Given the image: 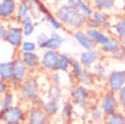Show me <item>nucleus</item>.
Returning a JSON list of instances; mask_svg holds the SVG:
<instances>
[{"label":"nucleus","instance_id":"nucleus-36","mask_svg":"<svg viewBox=\"0 0 125 124\" xmlns=\"http://www.w3.org/2000/svg\"><path fill=\"white\" fill-rule=\"evenodd\" d=\"M19 50H21V53H23V52H35V50H37V44H35V41L25 40L22 42V45L19 47Z\"/></svg>","mask_w":125,"mask_h":124},{"label":"nucleus","instance_id":"nucleus-40","mask_svg":"<svg viewBox=\"0 0 125 124\" xmlns=\"http://www.w3.org/2000/svg\"><path fill=\"white\" fill-rule=\"evenodd\" d=\"M44 102H45V99H44V97L41 96H37L35 97L34 99H33V101H31L30 104H29V105L30 106H35V108H42V106H44Z\"/></svg>","mask_w":125,"mask_h":124},{"label":"nucleus","instance_id":"nucleus-26","mask_svg":"<svg viewBox=\"0 0 125 124\" xmlns=\"http://www.w3.org/2000/svg\"><path fill=\"white\" fill-rule=\"evenodd\" d=\"M91 18L94 19V21L98 23V26L101 27H105L107 29V26H109V15H107L106 12H102V11H95L94 10L93 15H91Z\"/></svg>","mask_w":125,"mask_h":124},{"label":"nucleus","instance_id":"nucleus-51","mask_svg":"<svg viewBox=\"0 0 125 124\" xmlns=\"http://www.w3.org/2000/svg\"><path fill=\"white\" fill-rule=\"evenodd\" d=\"M53 1H54V3H57V1H59V0H53Z\"/></svg>","mask_w":125,"mask_h":124},{"label":"nucleus","instance_id":"nucleus-52","mask_svg":"<svg viewBox=\"0 0 125 124\" xmlns=\"http://www.w3.org/2000/svg\"><path fill=\"white\" fill-rule=\"evenodd\" d=\"M0 124H4V123H0Z\"/></svg>","mask_w":125,"mask_h":124},{"label":"nucleus","instance_id":"nucleus-19","mask_svg":"<svg viewBox=\"0 0 125 124\" xmlns=\"http://www.w3.org/2000/svg\"><path fill=\"white\" fill-rule=\"evenodd\" d=\"M121 48H122L121 47V41H120L118 38H112L110 37V40L107 41L106 44L101 45V52L113 56V55H116L117 52H120Z\"/></svg>","mask_w":125,"mask_h":124},{"label":"nucleus","instance_id":"nucleus-4","mask_svg":"<svg viewBox=\"0 0 125 124\" xmlns=\"http://www.w3.org/2000/svg\"><path fill=\"white\" fill-rule=\"evenodd\" d=\"M29 70L25 65L22 57L21 56H15L12 59V78H11V82H10V86L14 87V89H18L22 82L25 81L26 78H29Z\"/></svg>","mask_w":125,"mask_h":124},{"label":"nucleus","instance_id":"nucleus-32","mask_svg":"<svg viewBox=\"0 0 125 124\" xmlns=\"http://www.w3.org/2000/svg\"><path fill=\"white\" fill-rule=\"evenodd\" d=\"M105 124H125V116L122 112H116L113 115H109L105 117Z\"/></svg>","mask_w":125,"mask_h":124},{"label":"nucleus","instance_id":"nucleus-30","mask_svg":"<svg viewBox=\"0 0 125 124\" xmlns=\"http://www.w3.org/2000/svg\"><path fill=\"white\" fill-rule=\"evenodd\" d=\"M88 113H90V117L93 119V121H95V123H102L105 120V115L101 111L99 105H91L88 109Z\"/></svg>","mask_w":125,"mask_h":124},{"label":"nucleus","instance_id":"nucleus-17","mask_svg":"<svg viewBox=\"0 0 125 124\" xmlns=\"http://www.w3.org/2000/svg\"><path fill=\"white\" fill-rule=\"evenodd\" d=\"M62 42H64V37L57 31H52L49 34L46 44H45L44 50H59L61 48Z\"/></svg>","mask_w":125,"mask_h":124},{"label":"nucleus","instance_id":"nucleus-41","mask_svg":"<svg viewBox=\"0 0 125 124\" xmlns=\"http://www.w3.org/2000/svg\"><path fill=\"white\" fill-rule=\"evenodd\" d=\"M117 99H118V104L122 109H125V86L117 93Z\"/></svg>","mask_w":125,"mask_h":124},{"label":"nucleus","instance_id":"nucleus-48","mask_svg":"<svg viewBox=\"0 0 125 124\" xmlns=\"http://www.w3.org/2000/svg\"><path fill=\"white\" fill-rule=\"evenodd\" d=\"M121 47H122V48H125V40H124V41H121Z\"/></svg>","mask_w":125,"mask_h":124},{"label":"nucleus","instance_id":"nucleus-10","mask_svg":"<svg viewBox=\"0 0 125 124\" xmlns=\"http://www.w3.org/2000/svg\"><path fill=\"white\" fill-rule=\"evenodd\" d=\"M50 117L44 112L42 108L29 106L26 111V123L25 124H49Z\"/></svg>","mask_w":125,"mask_h":124},{"label":"nucleus","instance_id":"nucleus-16","mask_svg":"<svg viewBox=\"0 0 125 124\" xmlns=\"http://www.w3.org/2000/svg\"><path fill=\"white\" fill-rule=\"evenodd\" d=\"M87 36L90 37V40L93 41L95 45H103V44H106L107 41L110 40V36L105 31H102L101 29H87L86 30Z\"/></svg>","mask_w":125,"mask_h":124},{"label":"nucleus","instance_id":"nucleus-28","mask_svg":"<svg viewBox=\"0 0 125 124\" xmlns=\"http://www.w3.org/2000/svg\"><path fill=\"white\" fill-rule=\"evenodd\" d=\"M12 105H15V93H14L12 90H8L6 94L1 96V99H0V109H7Z\"/></svg>","mask_w":125,"mask_h":124},{"label":"nucleus","instance_id":"nucleus-18","mask_svg":"<svg viewBox=\"0 0 125 124\" xmlns=\"http://www.w3.org/2000/svg\"><path fill=\"white\" fill-rule=\"evenodd\" d=\"M27 15H30V4L27 0H18V7H16V12L14 16L16 25H21V22L23 21V18H26Z\"/></svg>","mask_w":125,"mask_h":124},{"label":"nucleus","instance_id":"nucleus-21","mask_svg":"<svg viewBox=\"0 0 125 124\" xmlns=\"http://www.w3.org/2000/svg\"><path fill=\"white\" fill-rule=\"evenodd\" d=\"M93 74L95 81H106L107 76H109V72H107V67L106 64H103L102 62H97L93 65Z\"/></svg>","mask_w":125,"mask_h":124},{"label":"nucleus","instance_id":"nucleus-46","mask_svg":"<svg viewBox=\"0 0 125 124\" xmlns=\"http://www.w3.org/2000/svg\"><path fill=\"white\" fill-rule=\"evenodd\" d=\"M33 22H34L33 16H31V15H27L26 18H23V21L21 22V25H26V23H33Z\"/></svg>","mask_w":125,"mask_h":124},{"label":"nucleus","instance_id":"nucleus-14","mask_svg":"<svg viewBox=\"0 0 125 124\" xmlns=\"http://www.w3.org/2000/svg\"><path fill=\"white\" fill-rule=\"evenodd\" d=\"M19 56L22 57L29 71H37L41 68V56L37 52H23Z\"/></svg>","mask_w":125,"mask_h":124},{"label":"nucleus","instance_id":"nucleus-1","mask_svg":"<svg viewBox=\"0 0 125 124\" xmlns=\"http://www.w3.org/2000/svg\"><path fill=\"white\" fill-rule=\"evenodd\" d=\"M56 18L64 26L72 29V30H80L87 23V16L83 15L78 8H75L71 4H67V3L61 4L56 10Z\"/></svg>","mask_w":125,"mask_h":124},{"label":"nucleus","instance_id":"nucleus-2","mask_svg":"<svg viewBox=\"0 0 125 124\" xmlns=\"http://www.w3.org/2000/svg\"><path fill=\"white\" fill-rule=\"evenodd\" d=\"M18 96L19 99L23 102L30 104L33 99L37 96H40L41 87H40V82H38L37 76H29L22 82V85L18 87Z\"/></svg>","mask_w":125,"mask_h":124},{"label":"nucleus","instance_id":"nucleus-7","mask_svg":"<svg viewBox=\"0 0 125 124\" xmlns=\"http://www.w3.org/2000/svg\"><path fill=\"white\" fill-rule=\"evenodd\" d=\"M59 50H44L41 55V70L46 72L59 71Z\"/></svg>","mask_w":125,"mask_h":124},{"label":"nucleus","instance_id":"nucleus-29","mask_svg":"<svg viewBox=\"0 0 125 124\" xmlns=\"http://www.w3.org/2000/svg\"><path fill=\"white\" fill-rule=\"evenodd\" d=\"M114 33H116V37L118 38L120 41H124L125 40V16H121L116 21L114 26Z\"/></svg>","mask_w":125,"mask_h":124},{"label":"nucleus","instance_id":"nucleus-43","mask_svg":"<svg viewBox=\"0 0 125 124\" xmlns=\"http://www.w3.org/2000/svg\"><path fill=\"white\" fill-rule=\"evenodd\" d=\"M7 29H8V26H7L4 22L0 21V41H4L6 34H7Z\"/></svg>","mask_w":125,"mask_h":124},{"label":"nucleus","instance_id":"nucleus-5","mask_svg":"<svg viewBox=\"0 0 125 124\" xmlns=\"http://www.w3.org/2000/svg\"><path fill=\"white\" fill-rule=\"evenodd\" d=\"M90 97H91V93L88 87L83 86V85H75L72 87L71 93H69V102L73 106L84 108L87 105Z\"/></svg>","mask_w":125,"mask_h":124},{"label":"nucleus","instance_id":"nucleus-44","mask_svg":"<svg viewBox=\"0 0 125 124\" xmlns=\"http://www.w3.org/2000/svg\"><path fill=\"white\" fill-rule=\"evenodd\" d=\"M113 57L117 59V60H122V62H125V48H121L120 52H117L116 55H113Z\"/></svg>","mask_w":125,"mask_h":124},{"label":"nucleus","instance_id":"nucleus-15","mask_svg":"<svg viewBox=\"0 0 125 124\" xmlns=\"http://www.w3.org/2000/svg\"><path fill=\"white\" fill-rule=\"evenodd\" d=\"M72 36L75 38V41L80 45L84 50H93V49H97V45L90 40V37L87 36L86 30L80 29V30H73L72 31Z\"/></svg>","mask_w":125,"mask_h":124},{"label":"nucleus","instance_id":"nucleus-38","mask_svg":"<svg viewBox=\"0 0 125 124\" xmlns=\"http://www.w3.org/2000/svg\"><path fill=\"white\" fill-rule=\"evenodd\" d=\"M49 81H50V85L61 86V74H60V71L50 72L49 74Z\"/></svg>","mask_w":125,"mask_h":124},{"label":"nucleus","instance_id":"nucleus-42","mask_svg":"<svg viewBox=\"0 0 125 124\" xmlns=\"http://www.w3.org/2000/svg\"><path fill=\"white\" fill-rule=\"evenodd\" d=\"M8 90H10V83H8V82H6V81H3V79L0 78V96L6 94Z\"/></svg>","mask_w":125,"mask_h":124},{"label":"nucleus","instance_id":"nucleus-8","mask_svg":"<svg viewBox=\"0 0 125 124\" xmlns=\"http://www.w3.org/2000/svg\"><path fill=\"white\" fill-rule=\"evenodd\" d=\"M125 86V71L124 70H114L109 74L106 79L107 91L117 94Z\"/></svg>","mask_w":125,"mask_h":124},{"label":"nucleus","instance_id":"nucleus-23","mask_svg":"<svg viewBox=\"0 0 125 124\" xmlns=\"http://www.w3.org/2000/svg\"><path fill=\"white\" fill-rule=\"evenodd\" d=\"M60 102H57V101H53V99H45L44 102V106H42V109H44V112L46 113L49 117H53V116L59 115L60 113Z\"/></svg>","mask_w":125,"mask_h":124},{"label":"nucleus","instance_id":"nucleus-20","mask_svg":"<svg viewBox=\"0 0 125 124\" xmlns=\"http://www.w3.org/2000/svg\"><path fill=\"white\" fill-rule=\"evenodd\" d=\"M69 70H71L72 78H75L76 81L79 82V79L82 78V75L84 72V68H83V65L80 64L79 59H76L75 56H71V57H69Z\"/></svg>","mask_w":125,"mask_h":124},{"label":"nucleus","instance_id":"nucleus-12","mask_svg":"<svg viewBox=\"0 0 125 124\" xmlns=\"http://www.w3.org/2000/svg\"><path fill=\"white\" fill-rule=\"evenodd\" d=\"M18 7V0H0V19L8 21L14 18Z\"/></svg>","mask_w":125,"mask_h":124},{"label":"nucleus","instance_id":"nucleus-45","mask_svg":"<svg viewBox=\"0 0 125 124\" xmlns=\"http://www.w3.org/2000/svg\"><path fill=\"white\" fill-rule=\"evenodd\" d=\"M86 26H87V29H99L98 23L94 21L93 18H87V23H86Z\"/></svg>","mask_w":125,"mask_h":124},{"label":"nucleus","instance_id":"nucleus-13","mask_svg":"<svg viewBox=\"0 0 125 124\" xmlns=\"http://www.w3.org/2000/svg\"><path fill=\"white\" fill-rule=\"evenodd\" d=\"M30 4V15L33 19H44V16L49 15L50 11L46 6L44 4L42 0H27Z\"/></svg>","mask_w":125,"mask_h":124},{"label":"nucleus","instance_id":"nucleus-33","mask_svg":"<svg viewBox=\"0 0 125 124\" xmlns=\"http://www.w3.org/2000/svg\"><path fill=\"white\" fill-rule=\"evenodd\" d=\"M78 10L84 16H87V18H91V15H93V12H94L93 6L88 4L86 0H78Z\"/></svg>","mask_w":125,"mask_h":124},{"label":"nucleus","instance_id":"nucleus-24","mask_svg":"<svg viewBox=\"0 0 125 124\" xmlns=\"http://www.w3.org/2000/svg\"><path fill=\"white\" fill-rule=\"evenodd\" d=\"M114 6H116V0H93V8L95 11L106 12L114 8Z\"/></svg>","mask_w":125,"mask_h":124},{"label":"nucleus","instance_id":"nucleus-34","mask_svg":"<svg viewBox=\"0 0 125 124\" xmlns=\"http://www.w3.org/2000/svg\"><path fill=\"white\" fill-rule=\"evenodd\" d=\"M94 83H95L94 74L91 71H88V70H84L82 78L79 79V85H83V86H86V87H90V86H93Z\"/></svg>","mask_w":125,"mask_h":124},{"label":"nucleus","instance_id":"nucleus-11","mask_svg":"<svg viewBox=\"0 0 125 124\" xmlns=\"http://www.w3.org/2000/svg\"><path fill=\"white\" fill-rule=\"evenodd\" d=\"M101 59V50L93 49V50H83L79 56V62L83 65L84 70H90L93 68V65L97 62H99Z\"/></svg>","mask_w":125,"mask_h":124},{"label":"nucleus","instance_id":"nucleus-47","mask_svg":"<svg viewBox=\"0 0 125 124\" xmlns=\"http://www.w3.org/2000/svg\"><path fill=\"white\" fill-rule=\"evenodd\" d=\"M67 4H71V3H75V1H78V0H65Z\"/></svg>","mask_w":125,"mask_h":124},{"label":"nucleus","instance_id":"nucleus-25","mask_svg":"<svg viewBox=\"0 0 125 124\" xmlns=\"http://www.w3.org/2000/svg\"><path fill=\"white\" fill-rule=\"evenodd\" d=\"M62 97H64V94H62L61 86L49 85V87H48V90H46V98L48 99H53V101L60 102V101L62 99Z\"/></svg>","mask_w":125,"mask_h":124},{"label":"nucleus","instance_id":"nucleus-35","mask_svg":"<svg viewBox=\"0 0 125 124\" xmlns=\"http://www.w3.org/2000/svg\"><path fill=\"white\" fill-rule=\"evenodd\" d=\"M69 57L71 56L67 55V53H60V56H59V71L60 72L69 71Z\"/></svg>","mask_w":125,"mask_h":124},{"label":"nucleus","instance_id":"nucleus-49","mask_svg":"<svg viewBox=\"0 0 125 124\" xmlns=\"http://www.w3.org/2000/svg\"><path fill=\"white\" fill-rule=\"evenodd\" d=\"M122 10L125 11V1H124V6H122Z\"/></svg>","mask_w":125,"mask_h":124},{"label":"nucleus","instance_id":"nucleus-31","mask_svg":"<svg viewBox=\"0 0 125 124\" xmlns=\"http://www.w3.org/2000/svg\"><path fill=\"white\" fill-rule=\"evenodd\" d=\"M42 21L48 22V25H49L50 27L53 29V31H57V30H61V29L64 27V25H62L61 22H60L59 19L56 18V15H53V14H52V12H50L49 15L44 16V19H42Z\"/></svg>","mask_w":125,"mask_h":124},{"label":"nucleus","instance_id":"nucleus-3","mask_svg":"<svg viewBox=\"0 0 125 124\" xmlns=\"http://www.w3.org/2000/svg\"><path fill=\"white\" fill-rule=\"evenodd\" d=\"M0 123L4 124H25L26 109L19 104L10 106L7 109H0Z\"/></svg>","mask_w":125,"mask_h":124},{"label":"nucleus","instance_id":"nucleus-6","mask_svg":"<svg viewBox=\"0 0 125 124\" xmlns=\"http://www.w3.org/2000/svg\"><path fill=\"white\" fill-rule=\"evenodd\" d=\"M99 108L101 111L103 112L105 117L109 115H113L116 112L120 111V104L118 99H117V96L114 93H110V91H106L99 99Z\"/></svg>","mask_w":125,"mask_h":124},{"label":"nucleus","instance_id":"nucleus-39","mask_svg":"<svg viewBox=\"0 0 125 124\" xmlns=\"http://www.w3.org/2000/svg\"><path fill=\"white\" fill-rule=\"evenodd\" d=\"M22 26V31H23V36L25 37H30L33 33L35 31V23H26V25H21Z\"/></svg>","mask_w":125,"mask_h":124},{"label":"nucleus","instance_id":"nucleus-9","mask_svg":"<svg viewBox=\"0 0 125 124\" xmlns=\"http://www.w3.org/2000/svg\"><path fill=\"white\" fill-rule=\"evenodd\" d=\"M23 41H25V36H23V31H22V26L21 25L8 26L6 38H4V42L8 44L11 48L19 49V47L22 45Z\"/></svg>","mask_w":125,"mask_h":124},{"label":"nucleus","instance_id":"nucleus-37","mask_svg":"<svg viewBox=\"0 0 125 124\" xmlns=\"http://www.w3.org/2000/svg\"><path fill=\"white\" fill-rule=\"evenodd\" d=\"M48 38H49V36L46 34V33H40V34L37 36V38H35V44H37V48H40V49H44L45 44H46Z\"/></svg>","mask_w":125,"mask_h":124},{"label":"nucleus","instance_id":"nucleus-27","mask_svg":"<svg viewBox=\"0 0 125 124\" xmlns=\"http://www.w3.org/2000/svg\"><path fill=\"white\" fill-rule=\"evenodd\" d=\"M60 112H61V116H62V119H64V121L69 123V121L72 120V117H73L75 108H73V105H72L69 101H65V102L61 105V108H60Z\"/></svg>","mask_w":125,"mask_h":124},{"label":"nucleus","instance_id":"nucleus-22","mask_svg":"<svg viewBox=\"0 0 125 124\" xmlns=\"http://www.w3.org/2000/svg\"><path fill=\"white\" fill-rule=\"evenodd\" d=\"M0 78L6 82H11L12 78V59L0 62Z\"/></svg>","mask_w":125,"mask_h":124},{"label":"nucleus","instance_id":"nucleus-50","mask_svg":"<svg viewBox=\"0 0 125 124\" xmlns=\"http://www.w3.org/2000/svg\"><path fill=\"white\" fill-rule=\"evenodd\" d=\"M122 115H124V116H125V109H124V111H122Z\"/></svg>","mask_w":125,"mask_h":124}]
</instances>
